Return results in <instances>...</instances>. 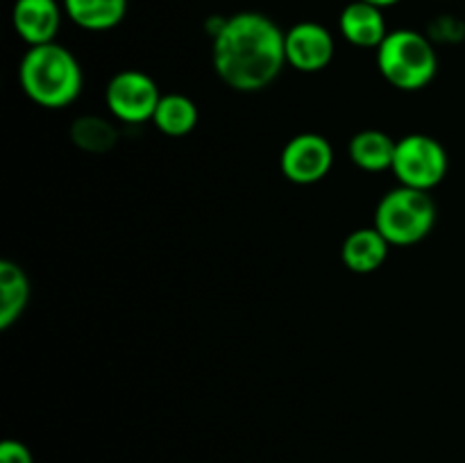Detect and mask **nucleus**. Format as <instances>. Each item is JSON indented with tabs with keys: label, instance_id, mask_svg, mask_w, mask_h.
I'll return each mask as SVG.
<instances>
[{
	"label": "nucleus",
	"instance_id": "1a4fd4ad",
	"mask_svg": "<svg viewBox=\"0 0 465 463\" xmlns=\"http://www.w3.org/2000/svg\"><path fill=\"white\" fill-rule=\"evenodd\" d=\"M64 5L57 0H16L12 9V25L27 45L53 44L62 27Z\"/></svg>",
	"mask_w": 465,
	"mask_h": 463
},
{
	"label": "nucleus",
	"instance_id": "dca6fc26",
	"mask_svg": "<svg viewBox=\"0 0 465 463\" xmlns=\"http://www.w3.org/2000/svg\"><path fill=\"white\" fill-rule=\"evenodd\" d=\"M71 141L84 153H107L116 145L118 141V130L114 127V123H109L103 116H80L71 125Z\"/></svg>",
	"mask_w": 465,
	"mask_h": 463
},
{
	"label": "nucleus",
	"instance_id": "20e7f679",
	"mask_svg": "<svg viewBox=\"0 0 465 463\" xmlns=\"http://www.w3.org/2000/svg\"><path fill=\"white\" fill-rule=\"evenodd\" d=\"M436 202L430 191L402 186L389 191L375 209V227L391 245L420 243L436 225Z\"/></svg>",
	"mask_w": 465,
	"mask_h": 463
},
{
	"label": "nucleus",
	"instance_id": "f8f14e48",
	"mask_svg": "<svg viewBox=\"0 0 465 463\" xmlns=\"http://www.w3.org/2000/svg\"><path fill=\"white\" fill-rule=\"evenodd\" d=\"M62 5L64 14L89 32L114 30L127 14V0H64Z\"/></svg>",
	"mask_w": 465,
	"mask_h": 463
},
{
	"label": "nucleus",
	"instance_id": "6e6552de",
	"mask_svg": "<svg viewBox=\"0 0 465 463\" xmlns=\"http://www.w3.org/2000/svg\"><path fill=\"white\" fill-rule=\"evenodd\" d=\"M286 64L300 73H321L334 59V36L316 21L295 23L284 34Z\"/></svg>",
	"mask_w": 465,
	"mask_h": 463
},
{
	"label": "nucleus",
	"instance_id": "f257e3e1",
	"mask_svg": "<svg viewBox=\"0 0 465 463\" xmlns=\"http://www.w3.org/2000/svg\"><path fill=\"white\" fill-rule=\"evenodd\" d=\"M284 34L272 18L239 12L225 18L212 36V64L223 84L241 94L271 86L286 66Z\"/></svg>",
	"mask_w": 465,
	"mask_h": 463
},
{
	"label": "nucleus",
	"instance_id": "4468645a",
	"mask_svg": "<svg viewBox=\"0 0 465 463\" xmlns=\"http://www.w3.org/2000/svg\"><path fill=\"white\" fill-rule=\"evenodd\" d=\"M398 141L391 139L381 130H361L350 141V159L357 168L366 172L391 171Z\"/></svg>",
	"mask_w": 465,
	"mask_h": 463
},
{
	"label": "nucleus",
	"instance_id": "2eb2a0df",
	"mask_svg": "<svg viewBox=\"0 0 465 463\" xmlns=\"http://www.w3.org/2000/svg\"><path fill=\"white\" fill-rule=\"evenodd\" d=\"M153 123L162 134L180 139V136L191 134L198 125V107L189 95L166 94L162 95L154 109Z\"/></svg>",
	"mask_w": 465,
	"mask_h": 463
},
{
	"label": "nucleus",
	"instance_id": "39448f33",
	"mask_svg": "<svg viewBox=\"0 0 465 463\" xmlns=\"http://www.w3.org/2000/svg\"><path fill=\"white\" fill-rule=\"evenodd\" d=\"M448 153L443 143L430 134H407L395 145L391 171L402 186L431 191L448 175Z\"/></svg>",
	"mask_w": 465,
	"mask_h": 463
},
{
	"label": "nucleus",
	"instance_id": "f3484780",
	"mask_svg": "<svg viewBox=\"0 0 465 463\" xmlns=\"http://www.w3.org/2000/svg\"><path fill=\"white\" fill-rule=\"evenodd\" d=\"M0 463H35V458L25 443L7 438L0 443Z\"/></svg>",
	"mask_w": 465,
	"mask_h": 463
},
{
	"label": "nucleus",
	"instance_id": "0eeeda50",
	"mask_svg": "<svg viewBox=\"0 0 465 463\" xmlns=\"http://www.w3.org/2000/svg\"><path fill=\"white\" fill-rule=\"evenodd\" d=\"M334 166V148L316 132L293 136L280 154V171L289 182L300 186L325 180Z\"/></svg>",
	"mask_w": 465,
	"mask_h": 463
},
{
	"label": "nucleus",
	"instance_id": "7ed1b4c3",
	"mask_svg": "<svg viewBox=\"0 0 465 463\" xmlns=\"http://www.w3.org/2000/svg\"><path fill=\"white\" fill-rule=\"evenodd\" d=\"M377 68L395 89L420 91L439 73V57L425 34L416 30H393L377 48Z\"/></svg>",
	"mask_w": 465,
	"mask_h": 463
},
{
	"label": "nucleus",
	"instance_id": "423d86ee",
	"mask_svg": "<svg viewBox=\"0 0 465 463\" xmlns=\"http://www.w3.org/2000/svg\"><path fill=\"white\" fill-rule=\"evenodd\" d=\"M104 100L116 121L139 125V123L153 121L162 94L153 77L145 75L143 71L127 68L109 80Z\"/></svg>",
	"mask_w": 465,
	"mask_h": 463
},
{
	"label": "nucleus",
	"instance_id": "ddd939ff",
	"mask_svg": "<svg viewBox=\"0 0 465 463\" xmlns=\"http://www.w3.org/2000/svg\"><path fill=\"white\" fill-rule=\"evenodd\" d=\"M30 302V280L12 259L0 261V330H9Z\"/></svg>",
	"mask_w": 465,
	"mask_h": 463
},
{
	"label": "nucleus",
	"instance_id": "f03ea898",
	"mask_svg": "<svg viewBox=\"0 0 465 463\" xmlns=\"http://www.w3.org/2000/svg\"><path fill=\"white\" fill-rule=\"evenodd\" d=\"M18 82L35 104L64 109L80 95L82 68L71 50L53 41L27 48L18 66Z\"/></svg>",
	"mask_w": 465,
	"mask_h": 463
},
{
	"label": "nucleus",
	"instance_id": "9d476101",
	"mask_svg": "<svg viewBox=\"0 0 465 463\" xmlns=\"http://www.w3.org/2000/svg\"><path fill=\"white\" fill-rule=\"evenodd\" d=\"M339 30L357 48H380L381 41L386 39V18L380 7L363 0H352L345 5L339 16Z\"/></svg>",
	"mask_w": 465,
	"mask_h": 463
},
{
	"label": "nucleus",
	"instance_id": "a211bd4d",
	"mask_svg": "<svg viewBox=\"0 0 465 463\" xmlns=\"http://www.w3.org/2000/svg\"><path fill=\"white\" fill-rule=\"evenodd\" d=\"M363 3H371V5H375V7L384 9V7H393V5H398L400 0H363Z\"/></svg>",
	"mask_w": 465,
	"mask_h": 463
},
{
	"label": "nucleus",
	"instance_id": "9b49d317",
	"mask_svg": "<svg viewBox=\"0 0 465 463\" xmlns=\"http://www.w3.org/2000/svg\"><path fill=\"white\" fill-rule=\"evenodd\" d=\"M391 243L380 234L375 225L361 227L354 230L348 239L343 241L341 248V259H343L345 268H350L357 275H368L384 266L386 257H389Z\"/></svg>",
	"mask_w": 465,
	"mask_h": 463
}]
</instances>
